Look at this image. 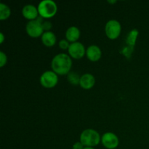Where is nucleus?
Instances as JSON below:
<instances>
[{
    "label": "nucleus",
    "mask_w": 149,
    "mask_h": 149,
    "mask_svg": "<svg viewBox=\"0 0 149 149\" xmlns=\"http://www.w3.org/2000/svg\"><path fill=\"white\" fill-rule=\"evenodd\" d=\"M72 61L67 54L61 53L55 55L52 61L51 67L55 74L64 75L69 73Z\"/></svg>",
    "instance_id": "nucleus-1"
},
{
    "label": "nucleus",
    "mask_w": 149,
    "mask_h": 149,
    "mask_svg": "<svg viewBox=\"0 0 149 149\" xmlns=\"http://www.w3.org/2000/svg\"><path fill=\"white\" fill-rule=\"evenodd\" d=\"M100 137L97 131L93 129L85 130L80 135V142L85 147H94L98 145Z\"/></svg>",
    "instance_id": "nucleus-2"
},
{
    "label": "nucleus",
    "mask_w": 149,
    "mask_h": 149,
    "mask_svg": "<svg viewBox=\"0 0 149 149\" xmlns=\"http://www.w3.org/2000/svg\"><path fill=\"white\" fill-rule=\"evenodd\" d=\"M38 12L41 17L49 18L53 17L57 12V5L52 0H43L38 5Z\"/></svg>",
    "instance_id": "nucleus-3"
},
{
    "label": "nucleus",
    "mask_w": 149,
    "mask_h": 149,
    "mask_svg": "<svg viewBox=\"0 0 149 149\" xmlns=\"http://www.w3.org/2000/svg\"><path fill=\"white\" fill-rule=\"evenodd\" d=\"M43 17L39 16L36 20H31L26 25V31L31 37H39L43 34V27H42Z\"/></svg>",
    "instance_id": "nucleus-4"
},
{
    "label": "nucleus",
    "mask_w": 149,
    "mask_h": 149,
    "mask_svg": "<svg viewBox=\"0 0 149 149\" xmlns=\"http://www.w3.org/2000/svg\"><path fill=\"white\" fill-rule=\"evenodd\" d=\"M105 31L108 37L111 39H116L121 33V25L116 20H111L107 22Z\"/></svg>",
    "instance_id": "nucleus-5"
},
{
    "label": "nucleus",
    "mask_w": 149,
    "mask_h": 149,
    "mask_svg": "<svg viewBox=\"0 0 149 149\" xmlns=\"http://www.w3.org/2000/svg\"><path fill=\"white\" fill-rule=\"evenodd\" d=\"M58 77L54 71H47L42 74L40 77V83L46 88H52L57 84Z\"/></svg>",
    "instance_id": "nucleus-6"
},
{
    "label": "nucleus",
    "mask_w": 149,
    "mask_h": 149,
    "mask_svg": "<svg viewBox=\"0 0 149 149\" xmlns=\"http://www.w3.org/2000/svg\"><path fill=\"white\" fill-rule=\"evenodd\" d=\"M102 143L106 148L113 149L119 145V138L113 132H106L101 138Z\"/></svg>",
    "instance_id": "nucleus-7"
},
{
    "label": "nucleus",
    "mask_w": 149,
    "mask_h": 149,
    "mask_svg": "<svg viewBox=\"0 0 149 149\" xmlns=\"http://www.w3.org/2000/svg\"><path fill=\"white\" fill-rule=\"evenodd\" d=\"M68 49L70 55L75 59L81 58L86 52L84 45L78 42H73L72 44H71Z\"/></svg>",
    "instance_id": "nucleus-8"
},
{
    "label": "nucleus",
    "mask_w": 149,
    "mask_h": 149,
    "mask_svg": "<svg viewBox=\"0 0 149 149\" xmlns=\"http://www.w3.org/2000/svg\"><path fill=\"white\" fill-rule=\"evenodd\" d=\"M23 15L28 20H33L38 17V9L32 4H27L24 6L22 10Z\"/></svg>",
    "instance_id": "nucleus-9"
},
{
    "label": "nucleus",
    "mask_w": 149,
    "mask_h": 149,
    "mask_svg": "<svg viewBox=\"0 0 149 149\" xmlns=\"http://www.w3.org/2000/svg\"><path fill=\"white\" fill-rule=\"evenodd\" d=\"M86 54L90 61H97L101 57V50L96 45H90L86 50Z\"/></svg>",
    "instance_id": "nucleus-10"
},
{
    "label": "nucleus",
    "mask_w": 149,
    "mask_h": 149,
    "mask_svg": "<svg viewBox=\"0 0 149 149\" xmlns=\"http://www.w3.org/2000/svg\"><path fill=\"white\" fill-rule=\"evenodd\" d=\"M95 82V79L92 74H84L81 77L79 84L82 88L88 90L94 86Z\"/></svg>",
    "instance_id": "nucleus-11"
},
{
    "label": "nucleus",
    "mask_w": 149,
    "mask_h": 149,
    "mask_svg": "<svg viewBox=\"0 0 149 149\" xmlns=\"http://www.w3.org/2000/svg\"><path fill=\"white\" fill-rule=\"evenodd\" d=\"M42 41L47 47H52L56 42V36L53 32L48 31L42 35Z\"/></svg>",
    "instance_id": "nucleus-12"
},
{
    "label": "nucleus",
    "mask_w": 149,
    "mask_h": 149,
    "mask_svg": "<svg viewBox=\"0 0 149 149\" xmlns=\"http://www.w3.org/2000/svg\"><path fill=\"white\" fill-rule=\"evenodd\" d=\"M80 31L79 29L76 26H71L68 28L65 33L67 40L71 42H76V41L79 38Z\"/></svg>",
    "instance_id": "nucleus-13"
},
{
    "label": "nucleus",
    "mask_w": 149,
    "mask_h": 149,
    "mask_svg": "<svg viewBox=\"0 0 149 149\" xmlns=\"http://www.w3.org/2000/svg\"><path fill=\"white\" fill-rule=\"evenodd\" d=\"M11 10L10 7L3 3H0V20H3L8 18L10 15Z\"/></svg>",
    "instance_id": "nucleus-14"
},
{
    "label": "nucleus",
    "mask_w": 149,
    "mask_h": 149,
    "mask_svg": "<svg viewBox=\"0 0 149 149\" xmlns=\"http://www.w3.org/2000/svg\"><path fill=\"white\" fill-rule=\"evenodd\" d=\"M138 35V31L136 29H132L130 33L128 34L127 38V43L130 45L131 47L135 46V42H136L137 36Z\"/></svg>",
    "instance_id": "nucleus-15"
},
{
    "label": "nucleus",
    "mask_w": 149,
    "mask_h": 149,
    "mask_svg": "<svg viewBox=\"0 0 149 149\" xmlns=\"http://www.w3.org/2000/svg\"><path fill=\"white\" fill-rule=\"evenodd\" d=\"M68 81L73 84H79L80 79L81 77H79L77 73L76 72H70L68 74V77H67Z\"/></svg>",
    "instance_id": "nucleus-16"
},
{
    "label": "nucleus",
    "mask_w": 149,
    "mask_h": 149,
    "mask_svg": "<svg viewBox=\"0 0 149 149\" xmlns=\"http://www.w3.org/2000/svg\"><path fill=\"white\" fill-rule=\"evenodd\" d=\"M6 63H7V55L3 52H0V66H4Z\"/></svg>",
    "instance_id": "nucleus-17"
},
{
    "label": "nucleus",
    "mask_w": 149,
    "mask_h": 149,
    "mask_svg": "<svg viewBox=\"0 0 149 149\" xmlns=\"http://www.w3.org/2000/svg\"><path fill=\"white\" fill-rule=\"evenodd\" d=\"M59 46L61 49H68L70 45H69V43H68V41L65 40V39H62V40L60 41Z\"/></svg>",
    "instance_id": "nucleus-18"
},
{
    "label": "nucleus",
    "mask_w": 149,
    "mask_h": 149,
    "mask_svg": "<svg viewBox=\"0 0 149 149\" xmlns=\"http://www.w3.org/2000/svg\"><path fill=\"white\" fill-rule=\"evenodd\" d=\"M42 27H43L44 30H47V31H48V30H49L52 28V24L49 21L43 22V23H42Z\"/></svg>",
    "instance_id": "nucleus-19"
},
{
    "label": "nucleus",
    "mask_w": 149,
    "mask_h": 149,
    "mask_svg": "<svg viewBox=\"0 0 149 149\" xmlns=\"http://www.w3.org/2000/svg\"><path fill=\"white\" fill-rule=\"evenodd\" d=\"M73 149H84V145L81 142H77L73 146Z\"/></svg>",
    "instance_id": "nucleus-20"
},
{
    "label": "nucleus",
    "mask_w": 149,
    "mask_h": 149,
    "mask_svg": "<svg viewBox=\"0 0 149 149\" xmlns=\"http://www.w3.org/2000/svg\"><path fill=\"white\" fill-rule=\"evenodd\" d=\"M0 37H1V40H0V43H2L4 42V35L2 33H0Z\"/></svg>",
    "instance_id": "nucleus-21"
},
{
    "label": "nucleus",
    "mask_w": 149,
    "mask_h": 149,
    "mask_svg": "<svg viewBox=\"0 0 149 149\" xmlns=\"http://www.w3.org/2000/svg\"><path fill=\"white\" fill-rule=\"evenodd\" d=\"M84 149H95L93 147H84Z\"/></svg>",
    "instance_id": "nucleus-22"
},
{
    "label": "nucleus",
    "mask_w": 149,
    "mask_h": 149,
    "mask_svg": "<svg viewBox=\"0 0 149 149\" xmlns=\"http://www.w3.org/2000/svg\"><path fill=\"white\" fill-rule=\"evenodd\" d=\"M109 2H110V3H114V2H116V1H109Z\"/></svg>",
    "instance_id": "nucleus-23"
}]
</instances>
